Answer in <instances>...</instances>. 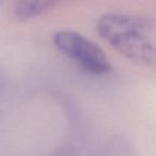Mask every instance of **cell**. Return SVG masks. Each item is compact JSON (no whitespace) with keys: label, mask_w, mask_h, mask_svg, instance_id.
I'll return each instance as SVG.
<instances>
[{"label":"cell","mask_w":156,"mask_h":156,"mask_svg":"<svg viewBox=\"0 0 156 156\" xmlns=\"http://www.w3.org/2000/svg\"><path fill=\"white\" fill-rule=\"evenodd\" d=\"M98 34L126 59L141 66H155V22L139 14L109 12L96 25Z\"/></svg>","instance_id":"cell-1"},{"label":"cell","mask_w":156,"mask_h":156,"mask_svg":"<svg viewBox=\"0 0 156 156\" xmlns=\"http://www.w3.org/2000/svg\"><path fill=\"white\" fill-rule=\"evenodd\" d=\"M54 45L69 60L94 75H104L112 69L105 51L81 33L72 30L58 31L52 37Z\"/></svg>","instance_id":"cell-2"},{"label":"cell","mask_w":156,"mask_h":156,"mask_svg":"<svg viewBox=\"0 0 156 156\" xmlns=\"http://www.w3.org/2000/svg\"><path fill=\"white\" fill-rule=\"evenodd\" d=\"M55 5H56V2H54V1H45V0L17 1L13 5V14L17 20H27L49 11Z\"/></svg>","instance_id":"cell-3"}]
</instances>
